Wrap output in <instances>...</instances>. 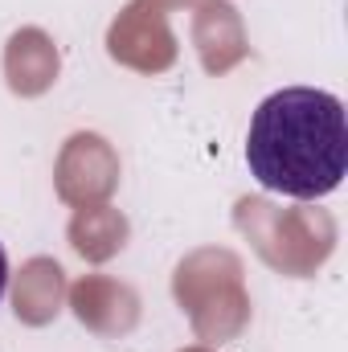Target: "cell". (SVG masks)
<instances>
[{
  "mask_svg": "<svg viewBox=\"0 0 348 352\" xmlns=\"http://www.w3.org/2000/svg\"><path fill=\"white\" fill-rule=\"evenodd\" d=\"M246 164L262 188L295 201H316L340 188L348 173L345 102L316 87L266 94L250 119Z\"/></svg>",
  "mask_w": 348,
  "mask_h": 352,
  "instance_id": "cell-1",
  "label": "cell"
},
{
  "mask_svg": "<svg viewBox=\"0 0 348 352\" xmlns=\"http://www.w3.org/2000/svg\"><path fill=\"white\" fill-rule=\"evenodd\" d=\"M4 287H8V254L0 246V299H4Z\"/></svg>",
  "mask_w": 348,
  "mask_h": 352,
  "instance_id": "cell-2",
  "label": "cell"
}]
</instances>
